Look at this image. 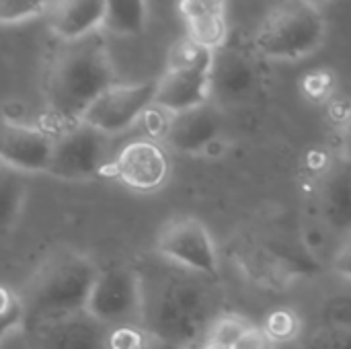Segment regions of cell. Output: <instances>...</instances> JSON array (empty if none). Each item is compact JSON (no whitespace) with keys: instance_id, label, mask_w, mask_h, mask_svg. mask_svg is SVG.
I'll return each instance as SVG.
<instances>
[{"instance_id":"1","label":"cell","mask_w":351,"mask_h":349,"mask_svg":"<svg viewBox=\"0 0 351 349\" xmlns=\"http://www.w3.org/2000/svg\"><path fill=\"white\" fill-rule=\"evenodd\" d=\"M113 84L115 68L99 31L80 39L60 41L43 74L47 111L56 119L74 125Z\"/></svg>"},{"instance_id":"15","label":"cell","mask_w":351,"mask_h":349,"mask_svg":"<svg viewBox=\"0 0 351 349\" xmlns=\"http://www.w3.org/2000/svg\"><path fill=\"white\" fill-rule=\"evenodd\" d=\"M212 101L210 72L202 70H165L158 78L154 105L171 115L206 105Z\"/></svg>"},{"instance_id":"30","label":"cell","mask_w":351,"mask_h":349,"mask_svg":"<svg viewBox=\"0 0 351 349\" xmlns=\"http://www.w3.org/2000/svg\"><path fill=\"white\" fill-rule=\"evenodd\" d=\"M278 346L271 341V337L265 333L263 327H255L251 325L243 335L241 339L232 346L230 349H276Z\"/></svg>"},{"instance_id":"21","label":"cell","mask_w":351,"mask_h":349,"mask_svg":"<svg viewBox=\"0 0 351 349\" xmlns=\"http://www.w3.org/2000/svg\"><path fill=\"white\" fill-rule=\"evenodd\" d=\"M187 25V35L195 39L199 45L216 51L228 43L230 29L226 23V14H214V16H204L185 23Z\"/></svg>"},{"instance_id":"7","label":"cell","mask_w":351,"mask_h":349,"mask_svg":"<svg viewBox=\"0 0 351 349\" xmlns=\"http://www.w3.org/2000/svg\"><path fill=\"white\" fill-rule=\"evenodd\" d=\"M109 136L97 128L78 121L68 125L53 144L47 175L60 181H86L99 175L107 165Z\"/></svg>"},{"instance_id":"12","label":"cell","mask_w":351,"mask_h":349,"mask_svg":"<svg viewBox=\"0 0 351 349\" xmlns=\"http://www.w3.org/2000/svg\"><path fill=\"white\" fill-rule=\"evenodd\" d=\"M317 208L329 232L351 234V160L337 156L323 173L317 189Z\"/></svg>"},{"instance_id":"16","label":"cell","mask_w":351,"mask_h":349,"mask_svg":"<svg viewBox=\"0 0 351 349\" xmlns=\"http://www.w3.org/2000/svg\"><path fill=\"white\" fill-rule=\"evenodd\" d=\"M45 16L60 41L80 39L103 29L105 0H53Z\"/></svg>"},{"instance_id":"19","label":"cell","mask_w":351,"mask_h":349,"mask_svg":"<svg viewBox=\"0 0 351 349\" xmlns=\"http://www.w3.org/2000/svg\"><path fill=\"white\" fill-rule=\"evenodd\" d=\"M25 200H27V189L19 179V173L4 169V177H2V232L4 234H10L12 228L19 224Z\"/></svg>"},{"instance_id":"20","label":"cell","mask_w":351,"mask_h":349,"mask_svg":"<svg viewBox=\"0 0 351 349\" xmlns=\"http://www.w3.org/2000/svg\"><path fill=\"white\" fill-rule=\"evenodd\" d=\"M319 325L351 331V284L329 292L321 300Z\"/></svg>"},{"instance_id":"11","label":"cell","mask_w":351,"mask_h":349,"mask_svg":"<svg viewBox=\"0 0 351 349\" xmlns=\"http://www.w3.org/2000/svg\"><path fill=\"white\" fill-rule=\"evenodd\" d=\"M115 177L132 191L152 193L167 185L171 160L167 150L154 140H134L125 144L113 165Z\"/></svg>"},{"instance_id":"23","label":"cell","mask_w":351,"mask_h":349,"mask_svg":"<svg viewBox=\"0 0 351 349\" xmlns=\"http://www.w3.org/2000/svg\"><path fill=\"white\" fill-rule=\"evenodd\" d=\"M261 327L265 329V333L271 337V341L276 346L296 341V339H300L304 335L298 313H294L290 309H276V311H271L265 317Z\"/></svg>"},{"instance_id":"28","label":"cell","mask_w":351,"mask_h":349,"mask_svg":"<svg viewBox=\"0 0 351 349\" xmlns=\"http://www.w3.org/2000/svg\"><path fill=\"white\" fill-rule=\"evenodd\" d=\"M302 86H304V93L313 99L329 97L333 91V74L329 70H315V72L306 74Z\"/></svg>"},{"instance_id":"2","label":"cell","mask_w":351,"mask_h":349,"mask_svg":"<svg viewBox=\"0 0 351 349\" xmlns=\"http://www.w3.org/2000/svg\"><path fill=\"white\" fill-rule=\"evenodd\" d=\"M206 278L177 269L146 286L144 327L158 339L175 348H185L208 335L214 325V296L204 284Z\"/></svg>"},{"instance_id":"8","label":"cell","mask_w":351,"mask_h":349,"mask_svg":"<svg viewBox=\"0 0 351 349\" xmlns=\"http://www.w3.org/2000/svg\"><path fill=\"white\" fill-rule=\"evenodd\" d=\"M156 88L158 78L134 84L115 82L88 107L82 121L97 128L105 136L123 134L138 123L150 107H154Z\"/></svg>"},{"instance_id":"22","label":"cell","mask_w":351,"mask_h":349,"mask_svg":"<svg viewBox=\"0 0 351 349\" xmlns=\"http://www.w3.org/2000/svg\"><path fill=\"white\" fill-rule=\"evenodd\" d=\"M2 313H0V339L2 344L10 337L21 333L29 323V313L25 306V300L19 292H14L8 286H2Z\"/></svg>"},{"instance_id":"29","label":"cell","mask_w":351,"mask_h":349,"mask_svg":"<svg viewBox=\"0 0 351 349\" xmlns=\"http://www.w3.org/2000/svg\"><path fill=\"white\" fill-rule=\"evenodd\" d=\"M331 269L346 284H351V234L343 237V241L335 249L333 259H331Z\"/></svg>"},{"instance_id":"6","label":"cell","mask_w":351,"mask_h":349,"mask_svg":"<svg viewBox=\"0 0 351 349\" xmlns=\"http://www.w3.org/2000/svg\"><path fill=\"white\" fill-rule=\"evenodd\" d=\"M156 253L173 267L214 280L220 274L216 243L208 226L193 216L169 220L156 237Z\"/></svg>"},{"instance_id":"10","label":"cell","mask_w":351,"mask_h":349,"mask_svg":"<svg viewBox=\"0 0 351 349\" xmlns=\"http://www.w3.org/2000/svg\"><path fill=\"white\" fill-rule=\"evenodd\" d=\"M210 80L216 105H241L257 93L259 68L247 49L226 43L214 51Z\"/></svg>"},{"instance_id":"4","label":"cell","mask_w":351,"mask_h":349,"mask_svg":"<svg viewBox=\"0 0 351 349\" xmlns=\"http://www.w3.org/2000/svg\"><path fill=\"white\" fill-rule=\"evenodd\" d=\"M327 37L319 6L308 0H282L257 25L253 47L261 58L294 62L315 53Z\"/></svg>"},{"instance_id":"31","label":"cell","mask_w":351,"mask_h":349,"mask_svg":"<svg viewBox=\"0 0 351 349\" xmlns=\"http://www.w3.org/2000/svg\"><path fill=\"white\" fill-rule=\"evenodd\" d=\"M341 156L351 160V117L350 121H346V130H343V138H341Z\"/></svg>"},{"instance_id":"9","label":"cell","mask_w":351,"mask_h":349,"mask_svg":"<svg viewBox=\"0 0 351 349\" xmlns=\"http://www.w3.org/2000/svg\"><path fill=\"white\" fill-rule=\"evenodd\" d=\"M56 138L37 125L4 117L0 134V160L4 169L25 175L47 173Z\"/></svg>"},{"instance_id":"13","label":"cell","mask_w":351,"mask_h":349,"mask_svg":"<svg viewBox=\"0 0 351 349\" xmlns=\"http://www.w3.org/2000/svg\"><path fill=\"white\" fill-rule=\"evenodd\" d=\"M222 132L220 107L210 101L206 105L175 113L165 134V144L181 154H197L206 150Z\"/></svg>"},{"instance_id":"17","label":"cell","mask_w":351,"mask_h":349,"mask_svg":"<svg viewBox=\"0 0 351 349\" xmlns=\"http://www.w3.org/2000/svg\"><path fill=\"white\" fill-rule=\"evenodd\" d=\"M148 21V0H105L103 29L113 35H138Z\"/></svg>"},{"instance_id":"3","label":"cell","mask_w":351,"mask_h":349,"mask_svg":"<svg viewBox=\"0 0 351 349\" xmlns=\"http://www.w3.org/2000/svg\"><path fill=\"white\" fill-rule=\"evenodd\" d=\"M101 267L76 249L51 253L27 280L23 300L31 325L86 313Z\"/></svg>"},{"instance_id":"5","label":"cell","mask_w":351,"mask_h":349,"mask_svg":"<svg viewBox=\"0 0 351 349\" xmlns=\"http://www.w3.org/2000/svg\"><path fill=\"white\" fill-rule=\"evenodd\" d=\"M86 315L105 329L144 325L146 290L142 276L128 265L101 267L86 304Z\"/></svg>"},{"instance_id":"25","label":"cell","mask_w":351,"mask_h":349,"mask_svg":"<svg viewBox=\"0 0 351 349\" xmlns=\"http://www.w3.org/2000/svg\"><path fill=\"white\" fill-rule=\"evenodd\" d=\"M156 341L144 325L107 329V349H150Z\"/></svg>"},{"instance_id":"26","label":"cell","mask_w":351,"mask_h":349,"mask_svg":"<svg viewBox=\"0 0 351 349\" xmlns=\"http://www.w3.org/2000/svg\"><path fill=\"white\" fill-rule=\"evenodd\" d=\"M53 0H0V21L4 25L21 23L45 14Z\"/></svg>"},{"instance_id":"18","label":"cell","mask_w":351,"mask_h":349,"mask_svg":"<svg viewBox=\"0 0 351 349\" xmlns=\"http://www.w3.org/2000/svg\"><path fill=\"white\" fill-rule=\"evenodd\" d=\"M212 62H214V51L212 49L199 45L189 35H183L173 43V47L169 51L167 70H202V72H210Z\"/></svg>"},{"instance_id":"32","label":"cell","mask_w":351,"mask_h":349,"mask_svg":"<svg viewBox=\"0 0 351 349\" xmlns=\"http://www.w3.org/2000/svg\"><path fill=\"white\" fill-rule=\"evenodd\" d=\"M308 2H313L315 6H319V8H321V4H325V2H329V0H308Z\"/></svg>"},{"instance_id":"14","label":"cell","mask_w":351,"mask_h":349,"mask_svg":"<svg viewBox=\"0 0 351 349\" xmlns=\"http://www.w3.org/2000/svg\"><path fill=\"white\" fill-rule=\"evenodd\" d=\"M33 349H107V329L86 313L33 325Z\"/></svg>"},{"instance_id":"27","label":"cell","mask_w":351,"mask_h":349,"mask_svg":"<svg viewBox=\"0 0 351 349\" xmlns=\"http://www.w3.org/2000/svg\"><path fill=\"white\" fill-rule=\"evenodd\" d=\"M224 8L226 0H179V12L185 19V23L204 16L224 14Z\"/></svg>"},{"instance_id":"24","label":"cell","mask_w":351,"mask_h":349,"mask_svg":"<svg viewBox=\"0 0 351 349\" xmlns=\"http://www.w3.org/2000/svg\"><path fill=\"white\" fill-rule=\"evenodd\" d=\"M300 349H351V331L317 325L298 339Z\"/></svg>"}]
</instances>
